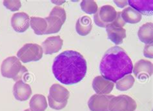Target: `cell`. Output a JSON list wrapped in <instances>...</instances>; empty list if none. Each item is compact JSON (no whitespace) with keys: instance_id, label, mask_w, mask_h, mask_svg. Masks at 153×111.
<instances>
[{"instance_id":"obj_1","label":"cell","mask_w":153,"mask_h":111,"mask_svg":"<svg viewBox=\"0 0 153 111\" xmlns=\"http://www.w3.org/2000/svg\"><path fill=\"white\" fill-rule=\"evenodd\" d=\"M52 70L55 78L60 83L65 85L76 84L85 76L87 61L79 53L68 50L55 58Z\"/></svg>"},{"instance_id":"obj_2","label":"cell","mask_w":153,"mask_h":111,"mask_svg":"<svg viewBox=\"0 0 153 111\" xmlns=\"http://www.w3.org/2000/svg\"><path fill=\"white\" fill-rule=\"evenodd\" d=\"M133 64L126 51L118 46L107 50L100 65L102 76L116 83L126 75L131 74Z\"/></svg>"},{"instance_id":"obj_3","label":"cell","mask_w":153,"mask_h":111,"mask_svg":"<svg viewBox=\"0 0 153 111\" xmlns=\"http://www.w3.org/2000/svg\"><path fill=\"white\" fill-rule=\"evenodd\" d=\"M1 73L5 78L13 79L14 81L22 80L28 70L22 65L21 61L16 56L8 57L3 61L1 65Z\"/></svg>"},{"instance_id":"obj_4","label":"cell","mask_w":153,"mask_h":111,"mask_svg":"<svg viewBox=\"0 0 153 111\" xmlns=\"http://www.w3.org/2000/svg\"><path fill=\"white\" fill-rule=\"evenodd\" d=\"M42 47L36 43H27L17 53L18 58L23 63L39 61L43 57Z\"/></svg>"},{"instance_id":"obj_5","label":"cell","mask_w":153,"mask_h":111,"mask_svg":"<svg viewBox=\"0 0 153 111\" xmlns=\"http://www.w3.org/2000/svg\"><path fill=\"white\" fill-rule=\"evenodd\" d=\"M117 16V12L111 5L100 7L94 16L95 24L100 27H106L113 22Z\"/></svg>"},{"instance_id":"obj_6","label":"cell","mask_w":153,"mask_h":111,"mask_svg":"<svg viewBox=\"0 0 153 111\" xmlns=\"http://www.w3.org/2000/svg\"><path fill=\"white\" fill-rule=\"evenodd\" d=\"M136 101L127 95L114 96L110 101L109 111H134L136 109Z\"/></svg>"},{"instance_id":"obj_7","label":"cell","mask_w":153,"mask_h":111,"mask_svg":"<svg viewBox=\"0 0 153 111\" xmlns=\"http://www.w3.org/2000/svg\"><path fill=\"white\" fill-rule=\"evenodd\" d=\"M114 95H101L95 94L88 101V108L91 111H109L108 105Z\"/></svg>"},{"instance_id":"obj_8","label":"cell","mask_w":153,"mask_h":111,"mask_svg":"<svg viewBox=\"0 0 153 111\" xmlns=\"http://www.w3.org/2000/svg\"><path fill=\"white\" fill-rule=\"evenodd\" d=\"M11 26L17 33H24L30 26V18L25 13H18L13 15Z\"/></svg>"},{"instance_id":"obj_9","label":"cell","mask_w":153,"mask_h":111,"mask_svg":"<svg viewBox=\"0 0 153 111\" xmlns=\"http://www.w3.org/2000/svg\"><path fill=\"white\" fill-rule=\"evenodd\" d=\"M114 87V83L102 76H96L92 81V88L96 94L101 95L109 94Z\"/></svg>"},{"instance_id":"obj_10","label":"cell","mask_w":153,"mask_h":111,"mask_svg":"<svg viewBox=\"0 0 153 111\" xmlns=\"http://www.w3.org/2000/svg\"><path fill=\"white\" fill-rule=\"evenodd\" d=\"M105 28L108 39L116 45L122 44L123 39L126 38V30L114 23H111Z\"/></svg>"},{"instance_id":"obj_11","label":"cell","mask_w":153,"mask_h":111,"mask_svg":"<svg viewBox=\"0 0 153 111\" xmlns=\"http://www.w3.org/2000/svg\"><path fill=\"white\" fill-rule=\"evenodd\" d=\"M63 44V41L59 36L49 37L42 43L43 52L45 54L57 53L62 49Z\"/></svg>"},{"instance_id":"obj_12","label":"cell","mask_w":153,"mask_h":111,"mask_svg":"<svg viewBox=\"0 0 153 111\" xmlns=\"http://www.w3.org/2000/svg\"><path fill=\"white\" fill-rule=\"evenodd\" d=\"M13 94L17 100L24 101L29 100L32 94L30 86L20 80L16 82L13 87Z\"/></svg>"},{"instance_id":"obj_13","label":"cell","mask_w":153,"mask_h":111,"mask_svg":"<svg viewBox=\"0 0 153 111\" xmlns=\"http://www.w3.org/2000/svg\"><path fill=\"white\" fill-rule=\"evenodd\" d=\"M152 63L150 61L140 59L135 63L132 69V73L139 79L149 78L152 74Z\"/></svg>"},{"instance_id":"obj_14","label":"cell","mask_w":153,"mask_h":111,"mask_svg":"<svg viewBox=\"0 0 153 111\" xmlns=\"http://www.w3.org/2000/svg\"><path fill=\"white\" fill-rule=\"evenodd\" d=\"M49 96L56 102L62 103L68 101L70 96V92L65 87L54 83L51 87Z\"/></svg>"},{"instance_id":"obj_15","label":"cell","mask_w":153,"mask_h":111,"mask_svg":"<svg viewBox=\"0 0 153 111\" xmlns=\"http://www.w3.org/2000/svg\"><path fill=\"white\" fill-rule=\"evenodd\" d=\"M128 4L131 8L138 11L141 14L149 16L152 13V0H129L128 1Z\"/></svg>"},{"instance_id":"obj_16","label":"cell","mask_w":153,"mask_h":111,"mask_svg":"<svg viewBox=\"0 0 153 111\" xmlns=\"http://www.w3.org/2000/svg\"><path fill=\"white\" fill-rule=\"evenodd\" d=\"M153 25L152 23H145L138 30V36L140 40L145 44H151L153 41Z\"/></svg>"},{"instance_id":"obj_17","label":"cell","mask_w":153,"mask_h":111,"mask_svg":"<svg viewBox=\"0 0 153 111\" xmlns=\"http://www.w3.org/2000/svg\"><path fill=\"white\" fill-rule=\"evenodd\" d=\"M121 16L125 23L131 24H136L142 19V14L131 7H127L121 12Z\"/></svg>"},{"instance_id":"obj_18","label":"cell","mask_w":153,"mask_h":111,"mask_svg":"<svg viewBox=\"0 0 153 111\" xmlns=\"http://www.w3.org/2000/svg\"><path fill=\"white\" fill-rule=\"evenodd\" d=\"M92 29V20L91 18L87 16L79 18L76 22V30L80 36H85L88 35L91 33Z\"/></svg>"},{"instance_id":"obj_19","label":"cell","mask_w":153,"mask_h":111,"mask_svg":"<svg viewBox=\"0 0 153 111\" xmlns=\"http://www.w3.org/2000/svg\"><path fill=\"white\" fill-rule=\"evenodd\" d=\"M29 106L32 111H45L48 107L46 98L42 94H34L30 100Z\"/></svg>"},{"instance_id":"obj_20","label":"cell","mask_w":153,"mask_h":111,"mask_svg":"<svg viewBox=\"0 0 153 111\" xmlns=\"http://www.w3.org/2000/svg\"><path fill=\"white\" fill-rule=\"evenodd\" d=\"M45 19L47 23V29L45 34L58 33L64 23L59 17L54 15L49 14V16L45 18Z\"/></svg>"},{"instance_id":"obj_21","label":"cell","mask_w":153,"mask_h":111,"mask_svg":"<svg viewBox=\"0 0 153 111\" xmlns=\"http://www.w3.org/2000/svg\"><path fill=\"white\" fill-rule=\"evenodd\" d=\"M30 25L36 34H45L47 29V23L45 18L31 17L30 18Z\"/></svg>"},{"instance_id":"obj_22","label":"cell","mask_w":153,"mask_h":111,"mask_svg":"<svg viewBox=\"0 0 153 111\" xmlns=\"http://www.w3.org/2000/svg\"><path fill=\"white\" fill-rule=\"evenodd\" d=\"M134 82V78L131 74H128L116 82V87L120 91H126L132 88Z\"/></svg>"},{"instance_id":"obj_23","label":"cell","mask_w":153,"mask_h":111,"mask_svg":"<svg viewBox=\"0 0 153 111\" xmlns=\"http://www.w3.org/2000/svg\"><path fill=\"white\" fill-rule=\"evenodd\" d=\"M80 7L82 10L88 14H95L98 9L97 3L91 0H83L80 3Z\"/></svg>"},{"instance_id":"obj_24","label":"cell","mask_w":153,"mask_h":111,"mask_svg":"<svg viewBox=\"0 0 153 111\" xmlns=\"http://www.w3.org/2000/svg\"><path fill=\"white\" fill-rule=\"evenodd\" d=\"M3 5L10 11L15 12L19 10L22 3L19 0H5L3 1Z\"/></svg>"},{"instance_id":"obj_25","label":"cell","mask_w":153,"mask_h":111,"mask_svg":"<svg viewBox=\"0 0 153 111\" xmlns=\"http://www.w3.org/2000/svg\"><path fill=\"white\" fill-rule=\"evenodd\" d=\"M49 14L56 16L59 17L63 21V23H65V21L66 20L67 16H66L65 10L62 7H60L58 6L54 7L53 9H52L51 13Z\"/></svg>"},{"instance_id":"obj_26","label":"cell","mask_w":153,"mask_h":111,"mask_svg":"<svg viewBox=\"0 0 153 111\" xmlns=\"http://www.w3.org/2000/svg\"><path fill=\"white\" fill-rule=\"evenodd\" d=\"M48 102H49V105L51 109L59 110H62L65 107L67 104L68 101H65V102H62V103H57L52 100V99L49 96H48Z\"/></svg>"},{"instance_id":"obj_27","label":"cell","mask_w":153,"mask_h":111,"mask_svg":"<svg viewBox=\"0 0 153 111\" xmlns=\"http://www.w3.org/2000/svg\"><path fill=\"white\" fill-rule=\"evenodd\" d=\"M152 43L151 44H147L144 47L143 50V55L145 57L148 58H153V53H152Z\"/></svg>"},{"instance_id":"obj_28","label":"cell","mask_w":153,"mask_h":111,"mask_svg":"<svg viewBox=\"0 0 153 111\" xmlns=\"http://www.w3.org/2000/svg\"><path fill=\"white\" fill-rule=\"evenodd\" d=\"M114 2L116 5L120 8H123L128 5V1H126V0L125 1H116V0H114Z\"/></svg>"},{"instance_id":"obj_29","label":"cell","mask_w":153,"mask_h":111,"mask_svg":"<svg viewBox=\"0 0 153 111\" xmlns=\"http://www.w3.org/2000/svg\"><path fill=\"white\" fill-rule=\"evenodd\" d=\"M24 111H32L30 109H26V110H25Z\"/></svg>"}]
</instances>
